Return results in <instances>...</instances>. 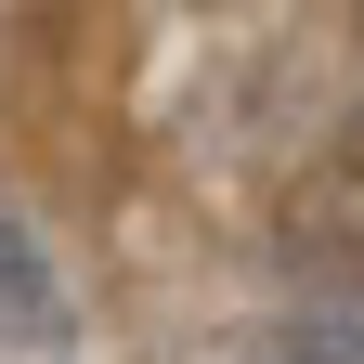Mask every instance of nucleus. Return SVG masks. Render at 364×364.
Masks as SVG:
<instances>
[{
    "label": "nucleus",
    "mask_w": 364,
    "mask_h": 364,
    "mask_svg": "<svg viewBox=\"0 0 364 364\" xmlns=\"http://www.w3.org/2000/svg\"><path fill=\"white\" fill-rule=\"evenodd\" d=\"M53 312H65V287H53V247H39L26 221L0 208V326H26V338H39Z\"/></svg>",
    "instance_id": "f257e3e1"
},
{
    "label": "nucleus",
    "mask_w": 364,
    "mask_h": 364,
    "mask_svg": "<svg viewBox=\"0 0 364 364\" xmlns=\"http://www.w3.org/2000/svg\"><path fill=\"white\" fill-rule=\"evenodd\" d=\"M273 364H364V312H287Z\"/></svg>",
    "instance_id": "f03ea898"
}]
</instances>
